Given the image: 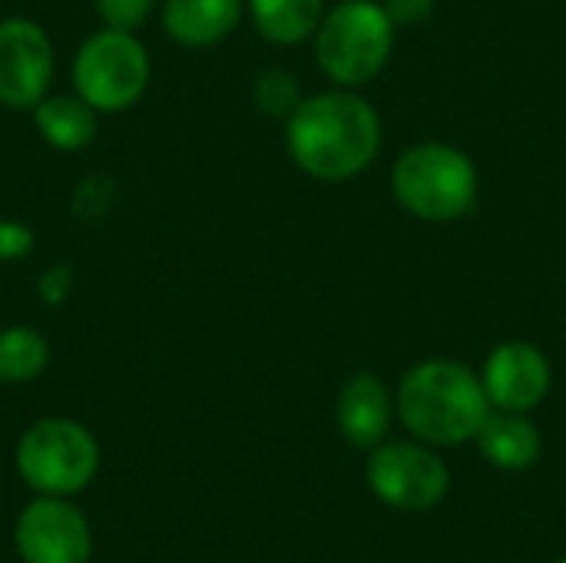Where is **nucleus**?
Listing matches in <instances>:
<instances>
[{
    "mask_svg": "<svg viewBox=\"0 0 566 563\" xmlns=\"http://www.w3.org/2000/svg\"><path fill=\"white\" fill-rule=\"evenodd\" d=\"M381 149V119L358 93L328 90L298 103L289 116V153L315 179L342 183L365 173Z\"/></svg>",
    "mask_w": 566,
    "mask_h": 563,
    "instance_id": "nucleus-1",
    "label": "nucleus"
},
{
    "mask_svg": "<svg viewBox=\"0 0 566 563\" xmlns=\"http://www.w3.org/2000/svg\"><path fill=\"white\" fill-rule=\"evenodd\" d=\"M405 428L431 445H461L478 438L491 415L484 382L458 362H424L398 388Z\"/></svg>",
    "mask_w": 566,
    "mask_h": 563,
    "instance_id": "nucleus-2",
    "label": "nucleus"
},
{
    "mask_svg": "<svg viewBox=\"0 0 566 563\" xmlns=\"http://www.w3.org/2000/svg\"><path fill=\"white\" fill-rule=\"evenodd\" d=\"M395 199L424 222H454L478 202V169L448 143H418L391 169Z\"/></svg>",
    "mask_w": 566,
    "mask_h": 563,
    "instance_id": "nucleus-3",
    "label": "nucleus"
},
{
    "mask_svg": "<svg viewBox=\"0 0 566 563\" xmlns=\"http://www.w3.org/2000/svg\"><path fill=\"white\" fill-rule=\"evenodd\" d=\"M395 46V23L375 0L335 3L315 30V56L338 86H361L375 80Z\"/></svg>",
    "mask_w": 566,
    "mask_h": 563,
    "instance_id": "nucleus-4",
    "label": "nucleus"
},
{
    "mask_svg": "<svg viewBox=\"0 0 566 563\" xmlns=\"http://www.w3.org/2000/svg\"><path fill=\"white\" fill-rule=\"evenodd\" d=\"M73 80L80 100L93 110L119 113L143 96L149 83V56L129 30H103L80 46Z\"/></svg>",
    "mask_w": 566,
    "mask_h": 563,
    "instance_id": "nucleus-5",
    "label": "nucleus"
},
{
    "mask_svg": "<svg viewBox=\"0 0 566 563\" xmlns=\"http://www.w3.org/2000/svg\"><path fill=\"white\" fill-rule=\"evenodd\" d=\"M96 441L90 431L66 418H46L33 425L17 448L20 478L43 494H73L96 475Z\"/></svg>",
    "mask_w": 566,
    "mask_h": 563,
    "instance_id": "nucleus-6",
    "label": "nucleus"
},
{
    "mask_svg": "<svg viewBox=\"0 0 566 563\" xmlns=\"http://www.w3.org/2000/svg\"><path fill=\"white\" fill-rule=\"evenodd\" d=\"M368 484L381 501L401 511H428L448 494V468L421 445L391 441L375 448L368 461Z\"/></svg>",
    "mask_w": 566,
    "mask_h": 563,
    "instance_id": "nucleus-7",
    "label": "nucleus"
},
{
    "mask_svg": "<svg viewBox=\"0 0 566 563\" xmlns=\"http://www.w3.org/2000/svg\"><path fill=\"white\" fill-rule=\"evenodd\" d=\"M53 76V46L40 23L13 17L0 23V103L36 106Z\"/></svg>",
    "mask_w": 566,
    "mask_h": 563,
    "instance_id": "nucleus-8",
    "label": "nucleus"
},
{
    "mask_svg": "<svg viewBox=\"0 0 566 563\" xmlns=\"http://www.w3.org/2000/svg\"><path fill=\"white\" fill-rule=\"evenodd\" d=\"M17 551L27 563H86L90 528L76 508L43 498L20 514Z\"/></svg>",
    "mask_w": 566,
    "mask_h": 563,
    "instance_id": "nucleus-9",
    "label": "nucleus"
},
{
    "mask_svg": "<svg viewBox=\"0 0 566 563\" xmlns=\"http://www.w3.org/2000/svg\"><path fill=\"white\" fill-rule=\"evenodd\" d=\"M484 392L501 411H531L547 398L551 365L531 342H504L484 365Z\"/></svg>",
    "mask_w": 566,
    "mask_h": 563,
    "instance_id": "nucleus-10",
    "label": "nucleus"
},
{
    "mask_svg": "<svg viewBox=\"0 0 566 563\" xmlns=\"http://www.w3.org/2000/svg\"><path fill=\"white\" fill-rule=\"evenodd\" d=\"M388 425H391L388 388L368 372L352 375L338 395V428L345 441L355 448H378L381 438L388 435Z\"/></svg>",
    "mask_w": 566,
    "mask_h": 563,
    "instance_id": "nucleus-11",
    "label": "nucleus"
},
{
    "mask_svg": "<svg viewBox=\"0 0 566 563\" xmlns=\"http://www.w3.org/2000/svg\"><path fill=\"white\" fill-rule=\"evenodd\" d=\"M242 0H166L163 27L176 43L209 46L235 30Z\"/></svg>",
    "mask_w": 566,
    "mask_h": 563,
    "instance_id": "nucleus-12",
    "label": "nucleus"
},
{
    "mask_svg": "<svg viewBox=\"0 0 566 563\" xmlns=\"http://www.w3.org/2000/svg\"><path fill=\"white\" fill-rule=\"evenodd\" d=\"M478 445L481 455L504 471H524L541 458V431L524 418V411L488 415L478 431Z\"/></svg>",
    "mask_w": 566,
    "mask_h": 563,
    "instance_id": "nucleus-13",
    "label": "nucleus"
},
{
    "mask_svg": "<svg viewBox=\"0 0 566 563\" xmlns=\"http://www.w3.org/2000/svg\"><path fill=\"white\" fill-rule=\"evenodd\" d=\"M255 30L272 43H302L325 17V0H249Z\"/></svg>",
    "mask_w": 566,
    "mask_h": 563,
    "instance_id": "nucleus-14",
    "label": "nucleus"
},
{
    "mask_svg": "<svg viewBox=\"0 0 566 563\" xmlns=\"http://www.w3.org/2000/svg\"><path fill=\"white\" fill-rule=\"evenodd\" d=\"M36 129L56 149H83L96 136V110L80 96H50L36 103Z\"/></svg>",
    "mask_w": 566,
    "mask_h": 563,
    "instance_id": "nucleus-15",
    "label": "nucleus"
},
{
    "mask_svg": "<svg viewBox=\"0 0 566 563\" xmlns=\"http://www.w3.org/2000/svg\"><path fill=\"white\" fill-rule=\"evenodd\" d=\"M50 362V348L33 329H3L0 332V382H30Z\"/></svg>",
    "mask_w": 566,
    "mask_h": 563,
    "instance_id": "nucleus-16",
    "label": "nucleus"
},
{
    "mask_svg": "<svg viewBox=\"0 0 566 563\" xmlns=\"http://www.w3.org/2000/svg\"><path fill=\"white\" fill-rule=\"evenodd\" d=\"M255 103L269 113V116H292L302 103L298 83L292 73L285 70H265L255 80Z\"/></svg>",
    "mask_w": 566,
    "mask_h": 563,
    "instance_id": "nucleus-17",
    "label": "nucleus"
},
{
    "mask_svg": "<svg viewBox=\"0 0 566 563\" xmlns=\"http://www.w3.org/2000/svg\"><path fill=\"white\" fill-rule=\"evenodd\" d=\"M96 10L109 30H133L149 17L153 0H96Z\"/></svg>",
    "mask_w": 566,
    "mask_h": 563,
    "instance_id": "nucleus-18",
    "label": "nucleus"
},
{
    "mask_svg": "<svg viewBox=\"0 0 566 563\" xmlns=\"http://www.w3.org/2000/svg\"><path fill=\"white\" fill-rule=\"evenodd\" d=\"M381 7L395 27H418L434 13V0H385Z\"/></svg>",
    "mask_w": 566,
    "mask_h": 563,
    "instance_id": "nucleus-19",
    "label": "nucleus"
},
{
    "mask_svg": "<svg viewBox=\"0 0 566 563\" xmlns=\"http://www.w3.org/2000/svg\"><path fill=\"white\" fill-rule=\"evenodd\" d=\"M33 246V236L20 222H0V259H20Z\"/></svg>",
    "mask_w": 566,
    "mask_h": 563,
    "instance_id": "nucleus-20",
    "label": "nucleus"
},
{
    "mask_svg": "<svg viewBox=\"0 0 566 563\" xmlns=\"http://www.w3.org/2000/svg\"><path fill=\"white\" fill-rule=\"evenodd\" d=\"M70 292V269L66 265H56L43 275L40 282V295L43 302H63V295Z\"/></svg>",
    "mask_w": 566,
    "mask_h": 563,
    "instance_id": "nucleus-21",
    "label": "nucleus"
},
{
    "mask_svg": "<svg viewBox=\"0 0 566 563\" xmlns=\"http://www.w3.org/2000/svg\"><path fill=\"white\" fill-rule=\"evenodd\" d=\"M557 563H566V561H557Z\"/></svg>",
    "mask_w": 566,
    "mask_h": 563,
    "instance_id": "nucleus-22",
    "label": "nucleus"
}]
</instances>
